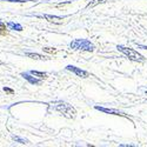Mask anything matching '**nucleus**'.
<instances>
[{
	"mask_svg": "<svg viewBox=\"0 0 147 147\" xmlns=\"http://www.w3.org/2000/svg\"><path fill=\"white\" fill-rule=\"evenodd\" d=\"M51 105H52L53 109H55L57 112H59L61 115H64L65 118H67V119H76L77 111H76V108L73 107L72 105H69L68 102L63 101V100H57V101L52 102Z\"/></svg>",
	"mask_w": 147,
	"mask_h": 147,
	"instance_id": "f257e3e1",
	"label": "nucleus"
},
{
	"mask_svg": "<svg viewBox=\"0 0 147 147\" xmlns=\"http://www.w3.org/2000/svg\"><path fill=\"white\" fill-rule=\"evenodd\" d=\"M69 47L76 51H86V52H93L95 50V46L87 39H74L69 42Z\"/></svg>",
	"mask_w": 147,
	"mask_h": 147,
	"instance_id": "f03ea898",
	"label": "nucleus"
},
{
	"mask_svg": "<svg viewBox=\"0 0 147 147\" xmlns=\"http://www.w3.org/2000/svg\"><path fill=\"white\" fill-rule=\"evenodd\" d=\"M118 51H120L121 53H124L129 60H133V61H140V63H142V61L146 60V58L140 54L138 51H136L134 48H131V47H126V46H122V45H118L117 46Z\"/></svg>",
	"mask_w": 147,
	"mask_h": 147,
	"instance_id": "7ed1b4c3",
	"label": "nucleus"
},
{
	"mask_svg": "<svg viewBox=\"0 0 147 147\" xmlns=\"http://www.w3.org/2000/svg\"><path fill=\"white\" fill-rule=\"evenodd\" d=\"M94 108L96 111H100L107 114H113V115H119V117H124V118H128V115L124 112L119 111V109H114V108H106V107H101V106H94Z\"/></svg>",
	"mask_w": 147,
	"mask_h": 147,
	"instance_id": "20e7f679",
	"label": "nucleus"
},
{
	"mask_svg": "<svg viewBox=\"0 0 147 147\" xmlns=\"http://www.w3.org/2000/svg\"><path fill=\"white\" fill-rule=\"evenodd\" d=\"M66 69L67 71H71L72 73H74V74H77L80 78H88L90 77V73L87 71H84V69H81L79 67H76V66H73V65H67L66 66Z\"/></svg>",
	"mask_w": 147,
	"mask_h": 147,
	"instance_id": "39448f33",
	"label": "nucleus"
},
{
	"mask_svg": "<svg viewBox=\"0 0 147 147\" xmlns=\"http://www.w3.org/2000/svg\"><path fill=\"white\" fill-rule=\"evenodd\" d=\"M20 76H21L24 79H25V80H27L30 84H32V85H40V84H41V80H40V79H38L36 77H34L33 74H31L30 72L21 73Z\"/></svg>",
	"mask_w": 147,
	"mask_h": 147,
	"instance_id": "423d86ee",
	"label": "nucleus"
},
{
	"mask_svg": "<svg viewBox=\"0 0 147 147\" xmlns=\"http://www.w3.org/2000/svg\"><path fill=\"white\" fill-rule=\"evenodd\" d=\"M44 18H45L47 21L53 22V24H57V25H60V24H63V21H64V18L57 17V16H51V14H44Z\"/></svg>",
	"mask_w": 147,
	"mask_h": 147,
	"instance_id": "0eeeda50",
	"label": "nucleus"
},
{
	"mask_svg": "<svg viewBox=\"0 0 147 147\" xmlns=\"http://www.w3.org/2000/svg\"><path fill=\"white\" fill-rule=\"evenodd\" d=\"M6 25H7L8 30H13V31H18V32L22 31V26L20 25V24H17V22H13V21H8Z\"/></svg>",
	"mask_w": 147,
	"mask_h": 147,
	"instance_id": "6e6552de",
	"label": "nucleus"
},
{
	"mask_svg": "<svg viewBox=\"0 0 147 147\" xmlns=\"http://www.w3.org/2000/svg\"><path fill=\"white\" fill-rule=\"evenodd\" d=\"M28 58H31V59H34V60H46L47 58L46 57H44V55H41V54H39V53H32V52H26L25 53Z\"/></svg>",
	"mask_w": 147,
	"mask_h": 147,
	"instance_id": "1a4fd4ad",
	"label": "nucleus"
},
{
	"mask_svg": "<svg viewBox=\"0 0 147 147\" xmlns=\"http://www.w3.org/2000/svg\"><path fill=\"white\" fill-rule=\"evenodd\" d=\"M30 73L31 74H33L34 77H36L38 79H40V80H42V79H46L47 78V73H45V72H39V71H30Z\"/></svg>",
	"mask_w": 147,
	"mask_h": 147,
	"instance_id": "9d476101",
	"label": "nucleus"
},
{
	"mask_svg": "<svg viewBox=\"0 0 147 147\" xmlns=\"http://www.w3.org/2000/svg\"><path fill=\"white\" fill-rule=\"evenodd\" d=\"M12 139H13L14 141L19 142V144H22V145H26V144H30V141L27 139H24V138H20L18 136H12Z\"/></svg>",
	"mask_w": 147,
	"mask_h": 147,
	"instance_id": "9b49d317",
	"label": "nucleus"
},
{
	"mask_svg": "<svg viewBox=\"0 0 147 147\" xmlns=\"http://www.w3.org/2000/svg\"><path fill=\"white\" fill-rule=\"evenodd\" d=\"M0 34L1 35H6L7 34V25L5 22H3L0 20Z\"/></svg>",
	"mask_w": 147,
	"mask_h": 147,
	"instance_id": "f8f14e48",
	"label": "nucleus"
},
{
	"mask_svg": "<svg viewBox=\"0 0 147 147\" xmlns=\"http://www.w3.org/2000/svg\"><path fill=\"white\" fill-rule=\"evenodd\" d=\"M104 3H106V0H92V1L87 5V8H90V7H94V6H96V5L104 4Z\"/></svg>",
	"mask_w": 147,
	"mask_h": 147,
	"instance_id": "ddd939ff",
	"label": "nucleus"
},
{
	"mask_svg": "<svg viewBox=\"0 0 147 147\" xmlns=\"http://www.w3.org/2000/svg\"><path fill=\"white\" fill-rule=\"evenodd\" d=\"M42 50H44V52H47V53H55L57 52V48H54V47H44Z\"/></svg>",
	"mask_w": 147,
	"mask_h": 147,
	"instance_id": "4468645a",
	"label": "nucleus"
},
{
	"mask_svg": "<svg viewBox=\"0 0 147 147\" xmlns=\"http://www.w3.org/2000/svg\"><path fill=\"white\" fill-rule=\"evenodd\" d=\"M3 1H8V3H26L30 0H3Z\"/></svg>",
	"mask_w": 147,
	"mask_h": 147,
	"instance_id": "2eb2a0df",
	"label": "nucleus"
},
{
	"mask_svg": "<svg viewBox=\"0 0 147 147\" xmlns=\"http://www.w3.org/2000/svg\"><path fill=\"white\" fill-rule=\"evenodd\" d=\"M3 90H4L6 93H9V94H13V93H14V91H13V90H12V88H8V87H4Z\"/></svg>",
	"mask_w": 147,
	"mask_h": 147,
	"instance_id": "dca6fc26",
	"label": "nucleus"
},
{
	"mask_svg": "<svg viewBox=\"0 0 147 147\" xmlns=\"http://www.w3.org/2000/svg\"><path fill=\"white\" fill-rule=\"evenodd\" d=\"M119 146L120 147H134V145H122V144H120Z\"/></svg>",
	"mask_w": 147,
	"mask_h": 147,
	"instance_id": "f3484780",
	"label": "nucleus"
},
{
	"mask_svg": "<svg viewBox=\"0 0 147 147\" xmlns=\"http://www.w3.org/2000/svg\"><path fill=\"white\" fill-rule=\"evenodd\" d=\"M139 48H142V50H147V46H141V45H138Z\"/></svg>",
	"mask_w": 147,
	"mask_h": 147,
	"instance_id": "a211bd4d",
	"label": "nucleus"
}]
</instances>
